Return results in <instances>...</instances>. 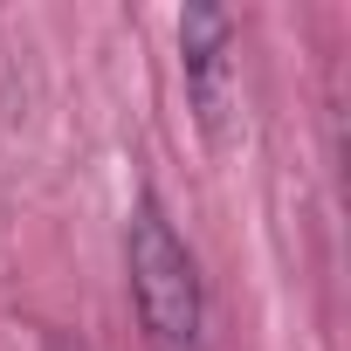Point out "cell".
<instances>
[{"label":"cell","instance_id":"obj_1","mask_svg":"<svg viewBox=\"0 0 351 351\" xmlns=\"http://www.w3.org/2000/svg\"><path fill=\"white\" fill-rule=\"evenodd\" d=\"M124 276H131V303L138 324L158 351H200V324H207V289H200V262L180 241V228L165 221L158 200L131 207L124 228Z\"/></svg>","mask_w":351,"mask_h":351},{"label":"cell","instance_id":"obj_2","mask_svg":"<svg viewBox=\"0 0 351 351\" xmlns=\"http://www.w3.org/2000/svg\"><path fill=\"white\" fill-rule=\"evenodd\" d=\"M180 69H186V104L200 131L228 145V117H234V14L228 8L180 14Z\"/></svg>","mask_w":351,"mask_h":351},{"label":"cell","instance_id":"obj_3","mask_svg":"<svg viewBox=\"0 0 351 351\" xmlns=\"http://www.w3.org/2000/svg\"><path fill=\"white\" fill-rule=\"evenodd\" d=\"M49 351H90V344H76V337H49Z\"/></svg>","mask_w":351,"mask_h":351}]
</instances>
